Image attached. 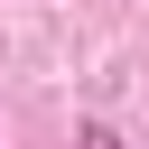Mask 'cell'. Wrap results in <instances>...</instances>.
I'll list each match as a JSON object with an SVG mask.
<instances>
[{
	"instance_id": "6da1fadb",
	"label": "cell",
	"mask_w": 149,
	"mask_h": 149,
	"mask_svg": "<svg viewBox=\"0 0 149 149\" xmlns=\"http://www.w3.org/2000/svg\"><path fill=\"white\" fill-rule=\"evenodd\" d=\"M74 149H121V130H102V121H84V140Z\"/></svg>"
}]
</instances>
